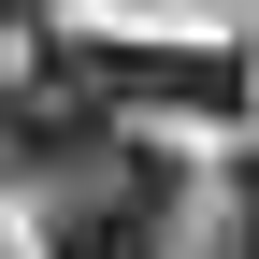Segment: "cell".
<instances>
[{"label":"cell","instance_id":"1","mask_svg":"<svg viewBox=\"0 0 259 259\" xmlns=\"http://www.w3.org/2000/svg\"><path fill=\"white\" fill-rule=\"evenodd\" d=\"M187 202V158L173 144H115L101 130V158H87V187L58 202V231L44 259H158V216Z\"/></svg>","mask_w":259,"mask_h":259},{"label":"cell","instance_id":"2","mask_svg":"<svg viewBox=\"0 0 259 259\" xmlns=\"http://www.w3.org/2000/svg\"><path fill=\"white\" fill-rule=\"evenodd\" d=\"M58 72L87 101H173V115H245V58L231 44H58Z\"/></svg>","mask_w":259,"mask_h":259},{"label":"cell","instance_id":"3","mask_svg":"<svg viewBox=\"0 0 259 259\" xmlns=\"http://www.w3.org/2000/svg\"><path fill=\"white\" fill-rule=\"evenodd\" d=\"M101 130H115V101H87L72 72H0V173H44V187H72L87 158H101Z\"/></svg>","mask_w":259,"mask_h":259},{"label":"cell","instance_id":"4","mask_svg":"<svg viewBox=\"0 0 259 259\" xmlns=\"http://www.w3.org/2000/svg\"><path fill=\"white\" fill-rule=\"evenodd\" d=\"M0 15H58V0H0Z\"/></svg>","mask_w":259,"mask_h":259},{"label":"cell","instance_id":"5","mask_svg":"<svg viewBox=\"0 0 259 259\" xmlns=\"http://www.w3.org/2000/svg\"><path fill=\"white\" fill-rule=\"evenodd\" d=\"M231 259H259V231H245V245H231Z\"/></svg>","mask_w":259,"mask_h":259}]
</instances>
